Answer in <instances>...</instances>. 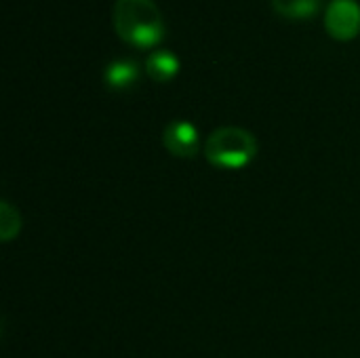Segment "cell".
Masks as SVG:
<instances>
[{
    "instance_id": "52a82bcc",
    "label": "cell",
    "mask_w": 360,
    "mask_h": 358,
    "mask_svg": "<svg viewBox=\"0 0 360 358\" xmlns=\"http://www.w3.org/2000/svg\"><path fill=\"white\" fill-rule=\"evenodd\" d=\"M323 0H272V6L278 15L289 19H308L314 17Z\"/></svg>"
},
{
    "instance_id": "7a4b0ae2",
    "label": "cell",
    "mask_w": 360,
    "mask_h": 358,
    "mask_svg": "<svg viewBox=\"0 0 360 358\" xmlns=\"http://www.w3.org/2000/svg\"><path fill=\"white\" fill-rule=\"evenodd\" d=\"M257 154V141L253 133L243 127L215 129L205 141V156L217 169H243Z\"/></svg>"
},
{
    "instance_id": "6da1fadb",
    "label": "cell",
    "mask_w": 360,
    "mask_h": 358,
    "mask_svg": "<svg viewBox=\"0 0 360 358\" xmlns=\"http://www.w3.org/2000/svg\"><path fill=\"white\" fill-rule=\"evenodd\" d=\"M112 19L116 34L139 49L154 46L165 36V21L154 0H116Z\"/></svg>"
},
{
    "instance_id": "3957f363",
    "label": "cell",
    "mask_w": 360,
    "mask_h": 358,
    "mask_svg": "<svg viewBox=\"0 0 360 358\" xmlns=\"http://www.w3.org/2000/svg\"><path fill=\"white\" fill-rule=\"evenodd\" d=\"M325 27L338 40H350L360 32V4L356 0H331L325 11Z\"/></svg>"
},
{
    "instance_id": "ba28073f",
    "label": "cell",
    "mask_w": 360,
    "mask_h": 358,
    "mask_svg": "<svg viewBox=\"0 0 360 358\" xmlns=\"http://www.w3.org/2000/svg\"><path fill=\"white\" fill-rule=\"evenodd\" d=\"M19 213L8 205L2 203V224H0V232H2V241H11L17 232H19Z\"/></svg>"
},
{
    "instance_id": "277c9868",
    "label": "cell",
    "mask_w": 360,
    "mask_h": 358,
    "mask_svg": "<svg viewBox=\"0 0 360 358\" xmlns=\"http://www.w3.org/2000/svg\"><path fill=\"white\" fill-rule=\"evenodd\" d=\"M162 143L177 158H192L198 154V148H200L198 131L188 120L169 122L162 131Z\"/></svg>"
},
{
    "instance_id": "8992f818",
    "label": "cell",
    "mask_w": 360,
    "mask_h": 358,
    "mask_svg": "<svg viewBox=\"0 0 360 358\" xmlns=\"http://www.w3.org/2000/svg\"><path fill=\"white\" fill-rule=\"evenodd\" d=\"M146 70L148 74L158 80V82H167L171 80L177 70H179V59L175 57V53L167 51V49H160V51H154L148 59H146Z\"/></svg>"
},
{
    "instance_id": "5b68a950",
    "label": "cell",
    "mask_w": 360,
    "mask_h": 358,
    "mask_svg": "<svg viewBox=\"0 0 360 358\" xmlns=\"http://www.w3.org/2000/svg\"><path fill=\"white\" fill-rule=\"evenodd\" d=\"M103 80L114 91L131 89L139 80V65L133 59H129V57L112 59L105 65V70H103Z\"/></svg>"
}]
</instances>
